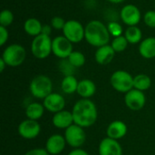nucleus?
<instances>
[{"label": "nucleus", "instance_id": "nucleus-1", "mask_svg": "<svg viewBox=\"0 0 155 155\" xmlns=\"http://www.w3.org/2000/svg\"><path fill=\"white\" fill-rule=\"evenodd\" d=\"M74 123L83 128H88L94 125L98 117L96 105L90 99H80L77 101L72 110Z\"/></svg>", "mask_w": 155, "mask_h": 155}, {"label": "nucleus", "instance_id": "nucleus-2", "mask_svg": "<svg viewBox=\"0 0 155 155\" xmlns=\"http://www.w3.org/2000/svg\"><path fill=\"white\" fill-rule=\"evenodd\" d=\"M84 28V39L89 45L98 48L109 44L111 35L108 31L107 25L101 21L92 20L85 25Z\"/></svg>", "mask_w": 155, "mask_h": 155}, {"label": "nucleus", "instance_id": "nucleus-3", "mask_svg": "<svg viewBox=\"0 0 155 155\" xmlns=\"http://www.w3.org/2000/svg\"><path fill=\"white\" fill-rule=\"evenodd\" d=\"M29 90L31 94L37 99H45L53 90L52 80L45 74H39L35 76L29 85Z\"/></svg>", "mask_w": 155, "mask_h": 155}, {"label": "nucleus", "instance_id": "nucleus-4", "mask_svg": "<svg viewBox=\"0 0 155 155\" xmlns=\"http://www.w3.org/2000/svg\"><path fill=\"white\" fill-rule=\"evenodd\" d=\"M26 56V51L25 47L19 44H12L5 48L2 58L5 62L7 66L16 67L21 65Z\"/></svg>", "mask_w": 155, "mask_h": 155}, {"label": "nucleus", "instance_id": "nucleus-5", "mask_svg": "<svg viewBox=\"0 0 155 155\" xmlns=\"http://www.w3.org/2000/svg\"><path fill=\"white\" fill-rule=\"evenodd\" d=\"M52 42L53 40L49 35L40 34L34 37L31 44L32 54L37 59H45L52 53Z\"/></svg>", "mask_w": 155, "mask_h": 155}, {"label": "nucleus", "instance_id": "nucleus-6", "mask_svg": "<svg viewBox=\"0 0 155 155\" xmlns=\"http://www.w3.org/2000/svg\"><path fill=\"white\" fill-rule=\"evenodd\" d=\"M110 84L115 91L126 94L134 89V76L126 71L117 70L111 75Z\"/></svg>", "mask_w": 155, "mask_h": 155}, {"label": "nucleus", "instance_id": "nucleus-7", "mask_svg": "<svg viewBox=\"0 0 155 155\" xmlns=\"http://www.w3.org/2000/svg\"><path fill=\"white\" fill-rule=\"evenodd\" d=\"M62 31L64 36H65L73 44L80 43L84 38L85 28L77 20L71 19L66 21Z\"/></svg>", "mask_w": 155, "mask_h": 155}, {"label": "nucleus", "instance_id": "nucleus-8", "mask_svg": "<svg viewBox=\"0 0 155 155\" xmlns=\"http://www.w3.org/2000/svg\"><path fill=\"white\" fill-rule=\"evenodd\" d=\"M64 138L66 143L71 147L77 149L82 147L86 141V134L84 132V128L74 124L67 129H65Z\"/></svg>", "mask_w": 155, "mask_h": 155}, {"label": "nucleus", "instance_id": "nucleus-9", "mask_svg": "<svg viewBox=\"0 0 155 155\" xmlns=\"http://www.w3.org/2000/svg\"><path fill=\"white\" fill-rule=\"evenodd\" d=\"M74 51L73 43L65 36L59 35L53 39L52 53L60 59H67Z\"/></svg>", "mask_w": 155, "mask_h": 155}, {"label": "nucleus", "instance_id": "nucleus-10", "mask_svg": "<svg viewBox=\"0 0 155 155\" xmlns=\"http://www.w3.org/2000/svg\"><path fill=\"white\" fill-rule=\"evenodd\" d=\"M17 132L22 138L31 140L36 138L39 135L41 132V126L37 121L25 119L19 124Z\"/></svg>", "mask_w": 155, "mask_h": 155}, {"label": "nucleus", "instance_id": "nucleus-11", "mask_svg": "<svg viewBox=\"0 0 155 155\" xmlns=\"http://www.w3.org/2000/svg\"><path fill=\"white\" fill-rule=\"evenodd\" d=\"M120 18L128 26L137 25L142 18V14L140 9L133 4L124 5L120 12Z\"/></svg>", "mask_w": 155, "mask_h": 155}, {"label": "nucleus", "instance_id": "nucleus-12", "mask_svg": "<svg viewBox=\"0 0 155 155\" xmlns=\"http://www.w3.org/2000/svg\"><path fill=\"white\" fill-rule=\"evenodd\" d=\"M124 103L130 110L139 111L144 107L146 103V97L143 92L134 88L125 94Z\"/></svg>", "mask_w": 155, "mask_h": 155}, {"label": "nucleus", "instance_id": "nucleus-13", "mask_svg": "<svg viewBox=\"0 0 155 155\" xmlns=\"http://www.w3.org/2000/svg\"><path fill=\"white\" fill-rule=\"evenodd\" d=\"M43 104L46 111L54 114L58 112L64 110L65 100L63 95L57 93H52L44 99Z\"/></svg>", "mask_w": 155, "mask_h": 155}, {"label": "nucleus", "instance_id": "nucleus-14", "mask_svg": "<svg viewBox=\"0 0 155 155\" xmlns=\"http://www.w3.org/2000/svg\"><path fill=\"white\" fill-rule=\"evenodd\" d=\"M99 155H123V148L117 140L105 137L98 147Z\"/></svg>", "mask_w": 155, "mask_h": 155}, {"label": "nucleus", "instance_id": "nucleus-15", "mask_svg": "<svg viewBox=\"0 0 155 155\" xmlns=\"http://www.w3.org/2000/svg\"><path fill=\"white\" fill-rule=\"evenodd\" d=\"M66 141L64 136L61 134L51 135L45 143V150L50 155L60 154L65 148Z\"/></svg>", "mask_w": 155, "mask_h": 155}, {"label": "nucleus", "instance_id": "nucleus-16", "mask_svg": "<svg viewBox=\"0 0 155 155\" xmlns=\"http://www.w3.org/2000/svg\"><path fill=\"white\" fill-rule=\"evenodd\" d=\"M53 125L58 129H67L72 124H74V117L72 112L67 110H63L54 114L52 118Z\"/></svg>", "mask_w": 155, "mask_h": 155}, {"label": "nucleus", "instance_id": "nucleus-17", "mask_svg": "<svg viewBox=\"0 0 155 155\" xmlns=\"http://www.w3.org/2000/svg\"><path fill=\"white\" fill-rule=\"evenodd\" d=\"M128 128L127 125L125 124V123H124L123 121H114L112 122L106 129V135L107 137L114 139V140H120L122 138H124L126 134H127Z\"/></svg>", "mask_w": 155, "mask_h": 155}, {"label": "nucleus", "instance_id": "nucleus-18", "mask_svg": "<svg viewBox=\"0 0 155 155\" xmlns=\"http://www.w3.org/2000/svg\"><path fill=\"white\" fill-rule=\"evenodd\" d=\"M115 54L116 53L113 49L112 45L108 44L97 48L94 53V59L97 64L101 65H106L113 61Z\"/></svg>", "mask_w": 155, "mask_h": 155}, {"label": "nucleus", "instance_id": "nucleus-19", "mask_svg": "<svg viewBox=\"0 0 155 155\" xmlns=\"http://www.w3.org/2000/svg\"><path fill=\"white\" fill-rule=\"evenodd\" d=\"M96 92V85L90 79H83L79 81L77 94L83 99H89L93 95H94Z\"/></svg>", "mask_w": 155, "mask_h": 155}, {"label": "nucleus", "instance_id": "nucleus-20", "mask_svg": "<svg viewBox=\"0 0 155 155\" xmlns=\"http://www.w3.org/2000/svg\"><path fill=\"white\" fill-rule=\"evenodd\" d=\"M139 53L145 59H153L155 57V37H147L139 45Z\"/></svg>", "mask_w": 155, "mask_h": 155}, {"label": "nucleus", "instance_id": "nucleus-21", "mask_svg": "<svg viewBox=\"0 0 155 155\" xmlns=\"http://www.w3.org/2000/svg\"><path fill=\"white\" fill-rule=\"evenodd\" d=\"M45 110V109L44 104H42L40 103H36V102L31 103L26 106V109H25L26 118L35 120V121H38L44 115Z\"/></svg>", "mask_w": 155, "mask_h": 155}, {"label": "nucleus", "instance_id": "nucleus-22", "mask_svg": "<svg viewBox=\"0 0 155 155\" xmlns=\"http://www.w3.org/2000/svg\"><path fill=\"white\" fill-rule=\"evenodd\" d=\"M42 27H43V25L41 24V22L38 19L34 18V17L26 19L24 24L25 32L27 35H32L34 37H35L41 34Z\"/></svg>", "mask_w": 155, "mask_h": 155}, {"label": "nucleus", "instance_id": "nucleus-23", "mask_svg": "<svg viewBox=\"0 0 155 155\" xmlns=\"http://www.w3.org/2000/svg\"><path fill=\"white\" fill-rule=\"evenodd\" d=\"M79 82L74 77V75L64 76L61 83V89L66 94H72L77 92Z\"/></svg>", "mask_w": 155, "mask_h": 155}, {"label": "nucleus", "instance_id": "nucleus-24", "mask_svg": "<svg viewBox=\"0 0 155 155\" xmlns=\"http://www.w3.org/2000/svg\"><path fill=\"white\" fill-rule=\"evenodd\" d=\"M124 35L125 36L129 44L136 45L142 42L143 33L142 30L137 25H134V26H128L124 31Z\"/></svg>", "mask_w": 155, "mask_h": 155}, {"label": "nucleus", "instance_id": "nucleus-25", "mask_svg": "<svg viewBox=\"0 0 155 155\" xmlns=\"http://www.w3.org/2000/svg\"><path fill=\"white\" fill-rule=\"evenodd\" d=\"M152 85V79L145 74H140L134 77V88L144 92Z\"/></svg>", "mask_w": 155, "mask_h": 155}, {"label": "nucleus", "instance_id": "nucleus-26", "mask_svg": "<svg viewBox=\"0 0 155 155\" xmlns=\"http://www.w3.org/2000/svg\"><path fill=\"white\" fill-rule=\"evenodd\" d=\"M67 59L71 63V64L75 68L82 67L85 64V56L82 52L79 51H73Z\"/></svg>", "mask_w": 155, "mask_h": 155}, {"label": "nucleus", "instance_id": "nucleus-27", "mask_svg": "<svg viewBox=\"0 0 155 155\" xmlns=\"http://www.w3.org/2000/svg\"><path fill=\"white\" fill-rule=\"evenodd\" d=\"M128 44L129 43H128L127 39L123 35L114 37L112 41L111 45H112L113 49L115 51V53H121V52H124L127 48Z\"/></svg>", "mask_w": 155, "mask_h": 155}, {"label": "nucleus", "instance_id": "nucleus-28", "mask_svg": "<svg viewBox=\"0 0 155 155\" xmlns=\"http://www.w3.org/2000/svg\"><path fill=\"white\" fill-rule=\"evenodd\" d=\"M14 21V14L8 9H4L0 14V25L7 27Z\"/></svg>", "mask_w": 155, "mask_h": 155}, {"label": "nucleus", "instance_id": "nucleus-29", "mask_svg": "<svg viewBox=\"0 0 155 155\" xmlns=\"http://www.w3.org/2000/svg\"><path fill=\"white\" fill-rule=\"evenodd\" d=\"M107 28H108V31H109L111 36H114V38L123 35L124 29H123V26L118 22H115V21L109 22L107 24Z\"/></svg>", "mask_w": 155, "mask_h": 155}, {"label": "nucleus", "instance_id": "nucleus-30", "mask_svg": "<svg viewBox=\"0 0 155 155\" xmlns=\"http://www.w3.org/2000/svg\"><path fill=\"white\" fill-rule=\"evenodd\" d=\"M59 69L64 76H67V75H74L75 67L71 64L68 59H62L59 64Z\"/></svg>", "mask_w": 155, "mask_h": 155}, {"label": "nucleus", "instance_id": "nucleus-31", "mask_svg": "<svg viewBox=\"0 0 155 155\" xmlns=\"http://www.w3.org/2000/svg\"><path fill=\"white\" fill-rule=\"evenodd\" d=\"M144 24L150 27V28H155V10H149L144 14L143 16Z\"/></svg>", "mask_w": 155, "mask_h": 155}, {"label": "nucleus", "instance_id": "nucleus-32", "mask_svg": "<svg viewBox=\"0 0 155 155\" xmlns=\"http://www.w3.org/2000/svg\"><path fill=\"white\" fill-rule=\"evenodd\" d=\"M66 21L61 16H54L51 19V25L55 30H63Z\"/></svg>", "mask_w": 155, "mask_h": 155}, {"label": "nucleus", "instance_id": "nucleus-33", "mask_svg": "<svg viewBox=\"0 0 155 155\" xmlns=\"http://www.w3.org/2000/svg\"><path fill=\"white\" fill-rule=\"evenodd\" d=\"M8 37H9V33L7 27L0 25V46H3L7 42Z\"/></svg>", "mask_w": 155, "mask_h": 155}, {"label": "nucleus", "instance_id": "nucleus-34", "mask_svg": "<svg viewBox=\"0 0 155 155\" xmlns=\"http://www.w3.org/2000/svg\"><path fill=\"white\" fill-rule=\"evenodd\" d=\"M25 155H50L48 153V152L45 149L43 148H35L32 150H29L28 152H26Z\"/></svg>", "mask_w": 155, "mask_h": 155}, {"label": "nucleus", "instance_id": "nucleus-35", "mask_svg": "<svg viewBox=\"0 0 155 155\" xmlns=\"http://www.w3.org/2000/svg\"><path fill=\"white\" fill-rule=\"evenodd\" d=\"M52 25H43V27H42V32L41 34L43 35H51L52 33Z\"/></svg>", "mask_w": 155, "mask_h": 155}, {"label": "nucleus", "instance_id": "nucleus-36", "mask_svg": "<svg viewBox=\"0 0 155 155\" xmlns=\"http://www.w3.org/2000/svg\"><path fill=\"white\" fill-rule=\"evenodd\" d=\"M68 155H89V153L81 148H77V149H74L73 151H71Z\"/></svg>", "mask_w": 155, "mask_h": 155}, {"label": "nucleus", "instance_id": "nucleus-37", "mask_svg": "<svg viewBox=\"0 0 155 155\" xmlns=\"http://www.w3.org/2000/svg\"><path fill=\"white\" fill-rule=\"evenodd\" d=\"M5 66H7V65H6L5 62L4 61V59L1 57V58H0V72H1V73H3V72H4V70H5Z\"/></svg>", "mask_w": 155, "mask_h": 155}, {"label": "nucleus", "instance_id": "nucleus-38", "mask_svg": "<svg viewBox=\"0 0 155 155\" xmlns=\"http://www.w3.org/2000/svg\"><path fill=\"white\" fill-rule=\"evenodd\" d=\"M107 1L110 2V3H113V4H120V3H123L125 0H107Z\"/></svg>", "mask_w": 155, "mask_h": 155}, {"label": "nucleus", "instance_id": "nucleus-39", "mask_svg": "<svg viewBox=\"0 0 155 155\" xmlns=\"http://www.w3.org/2000/svg\"><path fill=\"white\" fill-rule=\"evenodd\" d=\"M87 1H95V0H87Z\"/></svg>", "mask_w": 155, "mask_h": 155}, {"label": "nucleus", "instance_id": "nucleus-40", "mask_svg": "<svg viewBox=\"0 0 155 155\" xmlns=\"http://www.w3.org/2000/svg\"><path fill=\"white\" fill-rule=\"evenodd\" d=\"M154 6H155V4H154Z\"/></svg>", "mask_w": 155, "mask_h": 155}]
</instances>
